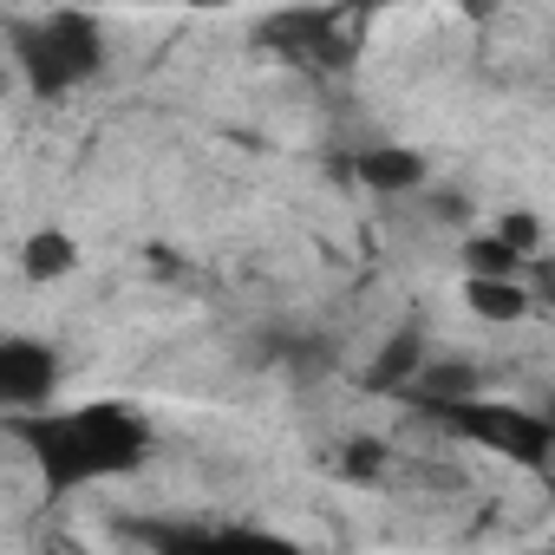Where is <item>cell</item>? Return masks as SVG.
Masks as SVG:
<instances>
[{
	"label": "cell",
	"instance_id": "cell-3",
	"mask_svg": "<svg viewBox=\"0 0 555 555\" xmlns=\"http://www.w3.org/2000/svg\"><path fill=\"white\" fill-rule=\"evenodd\" d=\"M412 412H425L438 431H451V438H464L477 451H503V457H516L529 470L548 464V444H555V425L542 412H522V405L483 399V392H470V399H431V405H412Z\"/></svg>",
	"mask_w": 555,
	"mask_h": 555
},
{
	"label": "cell",
	"instance_id": "cell-5",
	"mask_svg": "<svg viewBox=\"0 0 555 555\" xmlns=\"http://www.w3.org/2000/svg\"><path fill=\"white\" fill-rule=\"evenodd\" d=\"M118 542H138V548H190V542H268L261 529H242V522H203V516H125L112 522Z\"/></svg>",
	"mask_w": 555,
	"mask_h": 555
},
{
	"label": "cell",
	"instance_id": "cell-13",
	"mask_svg": "<svg viewBox=\"0 0 555 555\" xmlns=\"http://www.w3.org/2000/svg\"><path fill=\"white\" fill-rule=\"evenodd\" d=\"M196 8H222V0H196Z\"/></svg>",
	"mask_w": 555,
	"mask_h": 555
},
{
	"label": "cell",
	"instance_id": "cell-2",
	"mask_svg": "<svg viewBox=\"0 0 555 555\" xmlns=\"http://www.w3.org/2000/svg\"><path fill=\"white\" fill-rule=\"evenodd\" d=\"M14 60L40 99H66L105 73V27L92 14H73V8L27 21V27H14Z\"/></svg>",
	"mask_w": 555,
	"mask_h": 555
},
{
	"label": "cell",
	"instance_id": "cell-10",
	"mask_svg": "<svg viewBox=\"0 0 555 555\" xmlns=\"http://www.w3.org/2000/svg\"><path fill=\"white\" fill-rule=\"evenodd\" d=\"M464 261H470V274H509V282H522V268H529L503 235H470L464 242Z\"/></svg>",
	"mask_w": 555,
	"mask_h": 555
},
{
	"label": "cell",
	"instance_id": "cell-1",
	"mask_svg": "<svg viewBox=\"0 0 555 555\" xmlns=\"http://www.w3.org/2000/svg\"><path fill=\"white\" fill-rule=\"evenodd\" d=\"M8 431L27 444L47 496H73L86 483H112V477H131L157 431L144 412L118 405V399H99V405H40V412H14Z\"/></svg>",
	"mask_w": 555,
	"mask_h": 555
},
{
	"label": "cell",
	"instance_id": "cell-12",
	"mask_svg": "<svg viewBox=\"0 0 555 555\" xmlns=\"http://www.w3.org/2000/svg\"><path fill=\"white\" fill-rule=\"evenodd\" d=\"M373 8H386V0H340V14H373Z\"/></svg>",
	"mask_w": 555,
	"mask_h": 555
},
{
	"label": "cell",
	"instance_id": "cell-4",
	"mask_svg": "<svg viewBox=\"0 0 555 555\" xmlns=\"http://www.w3.org/2000/svg\"><path fill=\"white\" fill-rule=\"evenodd\" d=\"M60 353L53 340H34V334H0V412H40L53 405L60 392Z\"/></svg>",
	"mask_w": 555,
	"mask_h": 555
},
{
	"label": "cell",
	"instance_id": "cell-9",
	"mask_svg": "<svg viewBox=\"0 0 555 555\" xmlns=\"http://www.w3.org/2000/svg\"><path fill=\"white\" fill-rule=\"evenodd\" d=\"M73 261H79V248H73L60 229H40V235L21 248V268L34 274V282H60V274H73Z\"/></svg>",
	"mask_w": 555,
	"mask_h": 555
},
{
	"label": "cell",
	"instance_id": "cell-6",
	"mask_svg": "<svg viewBox=\"0 0 555 555\" xmlns=\"http://www.w3.org/2000/svg\"><path fill=\"white\" fill-rule=\"evenodd\" d=\"M347 170H353L366 190H386V196H399V190H425V157L405 151V144H366V151L347 157Z\"/></svg>",
	"mask_w": 555,
	"mask_h": 555
},
{
	"label": "cell",
	"instance_id": "cell-7",
	"mask_svg": "<svg viewBox=\"0 0 555 555\" xmlns=\"http://www.w3.org/2000/svg\"><path fill=\"white\" fill-rule=\"evenodd\" d=\"M464 301H470V314H483V321H522V314L535 308V295H529L522 282H509V274H470V282H464Z\"/></svg>",
	"mask_w": 555,
	"mask_h": 555
},
{
	"label": "cell",
	"instance_id": "cell-11",
	"mask_svg": "<svg viewBox=\"0 0 555 555\" xmlns=\"http://www.w3.org/2000/svg\"><path fill=\"white\" fill-rule=\"evenodd\" d=\"M386 464H392V451H386L379 438H353L347 457H340V477H347V483H379Z\"/></svg>",
	"mask_w": 555,
	"mask_h": 555
},
{
	"label": "cell",
	"instance_id": "cell-8",
	"mask_svg": "<svg viewBox=\"0 0 555 555\" xmlns=\"http://www.w3.org/2000/svg\"><path fill=\"white\" fill-rule=\"evenodd\" d=\"M418 366H425V334H418V327H405V334H392V340H386V353H379V366L366 373V386H373V392H405Z\"/></svg>",
	"mask_w": 555,
	"mask_h": 555
}]
</instances>
